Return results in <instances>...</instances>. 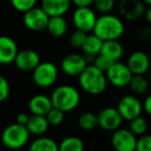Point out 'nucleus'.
I'll return each instance as SVG.
<instances>
[{
  "instance_id": "obj_1",
  "label": "nucleus",
  "mask_w": 151,
  "mask_h": 151,
  "mask_svg": "<svg viewBox=\"0 0 151 151\" xmlns=\"http://www.w3.org/2000/svg\"><path fill=\"white\" fill-rule=\"evenodd\" d=\"M78 78L80 87L88 94L99 95L107 88L108 79L106 73L93 64L87 65Z\"/></svg>"
},
{
  "instance_id": "obj_2",
  "label": "nucleus",
  "mask_w": 151,
  "mask_h": 151,
  "mask_svg": "<svg viewBox=\"0 0 151 151\" xmlns=\"http://www.w3.org/2000/svg\"><path fill=\"white\" fill-rule=\"evenodd\" d=\"M124 24L119 18L111 14H103L97 18L93 33L103 40H119L124 33Z\"/></svg>"
},
{
  "instance_id": "obj_3",
  "label": "nucleus",
  "mask_w": 151,
  "mask_h": 151,
  "mask_svg": "<svg viewBox=\"0 0 151 151\" xmlns=\"http://www.w3.org/2000/svg\"><path fill=\"white\" fill-rule=\"evenodd\" d=\"M53 107L61 110L64 113L70 112L78 107L81 101L78 89L71 85L58 86L51 95Z\"/></svg>"
},
{
  "instance_id": "obj_4",
  "label": "nucleus",
  "mask_w": 151,
  "mask_h": 151,
  "mask_svg": "<svg viewBox=\"0 0 151 151\" xmlns=\"http://www.w3.org/2000/svg\"><path fill=\"white\" fill-rule=\"evenodd\" d=\"M30 132L26 125L13 123L6 126L1 134L2 144L9 149H20L29 141Z\"/></svg>"
},
{
  "instance_id": "obj_5",
  "label": "nucleus",
  "mask_w": 151,
  "mask_h": 151,
  "mask_svg": "<svg viewBox=\"0 0 151 151\" xmlns=\"http://www.w3.org/2000/svg\"><path fill=\"white\" fill-rule=\"evenodd\" d=\"M33 82L36 86L40 88H49L51 87L58 78V68L52 62H40L33 69Z\"/></svg>"
},
{
  "instance_id": "obj_6",
  "label": "nucleus",
  "mask_w": 151,
  "mask_h": 151,
  "mask_svg": "<svg viewBox=\"0 0 151 151\" xmlns=\"http://www.w3.org/2000/svg\"><path fill=\"white\" fill-rule=\"evenodd\" d=\"M106 76H107L108 82L114 87L124 88L129 85V82L134 75L128 68L127 64L115 61L106 71Z\"/></svg>"
},
{
  "instance_id": "obj_7",
  "label": "nucleus",
  "mask_w": 151,
  "mask_h": 151,
  "mask_svg": "<svg viewBox=\"0 0 151 151\" xmlns=\"http://www.w3.org/2000/svg\"><path fill=\"white\" fill-rule=\"evenodd\" d=\"M97 17L90 6H77L73 14V23L79 30L86 32L93 31Z\"/></svg>"
},
{
  "instance_id": "obj_8",
  "label": "nucleus",
  "mask_w": 151,
  "mask_h": 151,
  "mask_svg": "<svg viewBox=\"0 0 151 151\" xmlns=\"http://www.w3.org/2000/svg\"><path fill=\"white\" fill-rule=\"evenodd\" d=\"M50 16L42 7H32L24 13V25L32 31H42L47 29Z\"/></svg>"
},
{
  "instance_id": "obj_9",
  "label": "nucleus",
  "mask_w": 151,
  "mask_h": 151,
  "mask_svg": "<svg viewBox=\"0 0 151 151\" xmlns=\"http://www.w3.org/2000/svg\"><path fill=\"white\" fill-rule=\"evenodd\" d=\"M111 143L117 151H134L137 147V136L130 129L119 127L113 132Z\"/></svg>"
},
{
  "instance_id": "obj_10",
  "label": "nucleus",
  "mask_w": 151,
  "mask_h": 151,
  "mask_svg": "<svg viewBox=\"0 0 151 151\" xmlns=\"http://www.w3.org/2000/svg\"><path fill=\"white\" fill-rule=\"evenodd\" d=\"M117 109L124 120L130 121L132 119L138 117L142 114L143 104L136 95L129 94L125 95L120 99L118 103Z\"/></svg>"
},
{
  "instance_id": "obj_11",
  "label": "nucleus",
  "mask_w": 151,
  "mask_h": 151,
  "mask_svg": "<svg viewBox=\"0 0 151 151\" xmlns=\"http://www.w3.org/2000/svg\"><path fill=\"white\" fill-rule=\"evenodd\" d=\"M87 65L86 57L76 53L66 55L61 61V69L69 77H79Z\"/></svg>"
},
{
  "instance_id": "obj_12",
  "label": "nucleus",
  "mask_w": 151,
  "mask_h": 151,
  "mask_svg": "<svg viewBox=\"0 0 151 151\" xmlns=\"http://www.w3.org/2000/svg\"><path fill=\"white\" fill-rule=\"evenodd\" d=\"M97 119L99 127L108 132H114L120 127L123 118L120 115L117 108L109 107L103 109L97 114Z\"/></svg>"
},
{
  "instance_id": "obj_13",
  "label": "nucleus",
  "mask_w": 151,
  "mask_h": 151,
  "mask_svg": "<svg viewBox=\"0 0 151 151\" xmlns=\"http://www.w3.org/2000/svg\"><path fill=\"white\" fill-rule=\"evenodd\" d=\"M18 69L22 71H33V69L40 63V57L34 50L19 51L14 61Z\"/></svg>"
},
{
  "instance_id": "obj_14",
  "label": "nucleus",
  "mask_w": 151,
  "mask_h": 151,
  "mask_svg": "<svg viewBox=\"0 0 151 151\" xmlns=\"http://www.w3.org/2000/svg\"><path fill=\"white\" fill-rule=\"evenodd\" d=\"M150 56L142 51L132 53L127 59V66L132 75H145L150 69Z\"/></svg>"
},
{
  "instance_id": "obj_15",
  "label": "nucleus",
  "mask_w": 151,
  "mask_h": 151,
  "mask_svg": "<svg viewBox=\"0 0 151 151\" xmlns=\"http://www.w3.org/2000/svg\"><path fill=\"white\" fill-rule=\"evenodd\" d=\"M18 52V46L13 38L0 35V64L7 65L14 63Z\"/></svg>"
},
{
  "instance_id": "obj_16",
  "label": "nucleus",
  "mask_w": 151,
  "mask_h": 151,
  "mask_svg": "<svg viewBox=\"0 0 151 151\" xmlns=\"http://www.w3.org/2000/svg\"><path fill=\"white\" fill-rule=\"evenodd\" d=\"M121 14L129 21H137L145 14L144 3L140 0L138 1H129V0H121L119 5Z\"/></svg>"
},
{
  "instance_id": "obj_17",
  "label": "nucleus",
  "mask_w": 151,
  "mask_h": 151,
  "mask_svg": "<svg viewBox=\"0 0 151 151\" xmlns=\"http://www.w3.org/2000/svg\"><path fill=\"white\" fill-rule=\"evenodd\" d=\"M71 0H42V9L50 17L63 16L69 9Z\"/></svg>"
},
{
  "instance_id": "obj_18",
  "label": "nucleus",
  "mask_w": 151,
  "mask_h": 151,
  "mask_svg": "<svg viewBox=\"0 0 151 151\" xmlns=\"http://www.w3.org/2000/svg\"><path fill=\"white\" fill-rule=\"evenodd\" d=\"M30 112L36 115H47L49 111L53 108V104L51 97L44 94H37L31 97L28 104Z\"/></svg>"
},
{
  "instance_id": "obj_19",
  "label": "nucleus",
  "mask_w": 151,
  "mask_h": 151,
  "mask_svg": "<svg viewBox=\"0 0 151 151\" xmlns=\"http://www.w3.org/2000/svg\"><path fill=\"white\" fill-rule=\"evenodd\" d=\"M123 47L119 42L118 40H104L101 50L99 54L104 55L107 58L112 61H119L121 57L123 56Z\"/></svg>"
},
{
  "instance_id": "obj_20",
  "label": "nucleus",
  "mask_w": 151,
  "mask_h": 151,
  "mask_svg": "<svg viewBox=\"0 0 151 151\" xmlns=\"http://www.w3.org/2000/svg\"><path fill=\"white\" fill-rule=\"evenodd\" d=\"M49 124L48 119L45 115H36L32 114L29 116V119L26 124V127L29 130L30 134H35V136H40L44 134L48 130Z\"/></svg>"
},
{
  "instance_id": "obj_21",
  "label": "nucleus",
  "mask_w": 151,
  "mask_h": 151,
  "mask_svg": "<svg viewBox=\"0 0 151 151\" xmlns=\"http://www.w3.org/2000/svg\"><path fill=\"white\" fill-rule=\"evenodd\" d=\"M48 32L54 37H61L67 31V22L63 16H53L50 17L47 25Z\"/></svg>"
},
{
  "instance_id": "obj_22",
  "label": "nucleus",
  "mask_w": 151,
  "mask_h": 151,
  "mask_svg": "<svg viewBox=\"0 0 151 151\" xmlns=\"http://www.w3.org/2000/svg\"><path fill=\"white\" fill-rule=\"evenodd\" d=\"M104 40H101L99 36H96L94 33L87 34V37L85 40L84 44L82 46V50L86 56L95 57L101 53V46H103Z\"/></svg>"
},
{
  "instance_id": "obj_23",
  "label": "nucleus",
  "mask_w": 151,
  "mask_h": 151,
  "mask_svg": "<svg viewBox=\"0 0 151 151\" xmlns=\"http://www.w3.org/2000/svg\"><path fill=\"white\" fill-rule=\"evenodd\" d=\"M29 149L31 151H57L59 150V145L51 138L40 137L32 141Z\"/></svg>"
},
{
  "instance_id": "obj_24",
  "label": "nucleus",
  "mask_w": 151,
  "mask_h": 151,
  "mask_svg": "<svg viewBox=\"0 0 151 151\" xmlns=\"http://www.w3.org/2000/svg\"><path fill=\"white\" fill-rule=\"evenodd\" d=\"M78 123L81 129L90 132L99 126V119L97 115L92 112H84L79 116Z\"/></svg>"
},
{
  "instance_id": "obj_25",
  "label": "nucleus",
  "mask_w": 151,
  "mask_h": 151,
  "mask_svg": "<svg viewBox=\"0 0 151 151\" xmlns=\"http://www.w3.org/2000/svg\"><path fill=\"white\" fill-rule=\"evenodd\" d=\"M129 88L134 94L142 95L148 91L149 83L144 75H134L129 82Z\"/></svg>"
},
{
  "instance_id": "obj_26",
  "label": "nucleus",
  "mask_w": 151,
  "mask_h": 151,
  "mask_svg": "<svg viewBox=\"0 0 151 151\" xmlns=\"http://www.w3.org/2000/svg\"><path fill=\"white\" fill-rule=\"evenodd\" d=\"M83 149L84 143L78 137H67L59 144V150L61 151H82Z\"/></svg>"
},
{
  "instance_id": "obj_27",
  "label": "nucleus",
  "mask_w": 151,
  "mask_h": 151,
  "mask_svg": "<svg viewBox=\"0 0 151 151\" xmlns=\"http://www.w3.org/2000/svg\"><path fill=\"white\" fill-rule=\"evenodd\" d=\"M147 127H148V123H147L146 119L141 115L129 121V129L136 136L144 134L147 130Z\"/></svg>"
},
{
  "instance_id": "obj_28",
  "label": "nucleus",
  "mask_w": 151,
  "mask_h": 151,
  "mask_svg": "<svg viewBox=\"0 0 151 151\" xmlns=\"http://www.w3.org/2000/svg\"><path fill=\"white\" fill-rule=\"evenodd\" d=\"M46 117H47V119H48V122L50 125L58 126V125H60L63 122V120H64V112L57 109V108L53 107L52 109L47 113Z\"/></svg>"
},
{
  "instance_id": "obj_29",
  "label": "nucleus",
  "mask_w": 151,
  "mask_h": 151,
  "mask_svg": "<svg viewBox=\"0 0 151 151\" xmlns=\"http://www.w3.org/2000/svg\"><path fill=\"white\" fill-rule=\"evenodd\" d=\"M11 2L16 11L24 14L25 12L35 6L37 0H11Z\"/></svg>"
},
{
  "instance_id": "obj_30",
  "label": "nucleus",
  "mask_w": 151,
  "mask_h": 151,
  "mask_svg": "<svg viewBox=\"0 0 151 151\" xmlns=\"http://www.w3.org/2000/svg\"><path fill=\"white\" fill-rule=\"evenodd\" d=\"M87 37V33L82 30H75V31L71 33L70 38H69V42H70V46L73 48L77 49H82V46L84 44L85 40Z\"/></svg>"
},
{
  "instance_id": "obj_31",
  "label": "nucleus",
  "mask_w": 151,
  "mask_h": 151,
  "mask_svg": "<svg viewBox=\"0 0 151 151\" xmlns=\"http://www.w3.org/2000/svg\"><path fill=\"white\" fill-rule=\"evenodd\" d=\"M95 9L101 14H109L115 6V0H93Z\"/></svg>"
},
{
  "instance_id": "obj_32",
  "label": "nucleus",
  "mask_w": 151,
  "mask_h": 151,
  "mask_svg": "<svg viewBox=\"0 0 151 151\" xmlns=\"http://www.w3.org/2000/svg\"><path fill=\"white\" fill-rule=\"evenodd\" d=\"M136 150L138 151H151V134H141L137 139Z\"/></svg>"
},
{
  "instance_id": "obj_33",
  "label": "nucleus",
  "mask_w": 151,
  "mask_h": 151,
  "mask_svg": "<svg viewBox=\"0 0 151 151\" xmlns=\"http://www.w3.org/2000/svg\"><path fill=\"white\" fill-rule=\"evenodd\" d=\"M113 63H114V61L110 60L109 58H107V57L104 56V55L99 54V55H96V56H95L93 65H95L97 68H99L101 70H103V71H105V73H106V71L110 68V66H111Z\"/></svg>"
},
{
  "instance_id": "obj_34",
  "label": "nucleus",
  "mask_w": 151,
  "mask_h": 151,
  "mask_svg": "<svg viewBox=\"0 0 151 151\" xmlns=\"http://www.w3.org/2000/svg\"><path fill=\"white\" fill-rule=\"evenodd\" d=\"M11 93V86L5 77L0 75V103L6 101Z\"/></svg>"
},
{
  "instance_id": "obj_35",
  "label": "nucleus",
  "mask_w": 151,
  "mask_h": 151,
  "mask_svg": "<svg viewBox=\"0 0 151 151\" xmlns=\"http://www.w3.org/2000/svg\"><path fill=\"white\" fill-rule=\"evenodd\" d=\"M28 119H29V116L26 113H20L17 115L16 117V122L19 124H22V125H26L28 122Z\"/></svg>"
},
{
  "instance_id": "obj_36",
  "label": "nucleus",
  "mask_w": 151,
  "mask_h": 151,
  "mask_svg": "<svg viewBox=\"0 0 151 151\" xmlns=\"http://www.w3.org/2000/svg\"><path fill=\"white\" fill-rule=\"evenodd\" d=\"M143 110L148 114L149 116H151V94L145 99L144 103H143Z\"/></svg>"
},
{
  "instance_id": "obj_37",
  "label": "nucleus",
  "mask_w": 151,
  "mask_h": 151,
  "mask_svg": "<svg viewBox=\"0 0 151 151\" xmlns=\"http://www.w3.org/2000/svg\"><path fill=\"white\" fill-rule=\"evenodd\" d=\"M71 2L77 6H90L93 4V0H71Z\"/></svg>"
},
{
  "instance_id": "obj_38",
  "label": "nucleus",
  "mask_w": 151,
  "mask_h": 151,
  "mask_svg": "<svg viewBox=\"0 0 151 151\" xmlns=\"http://www.w3.org/2000/svg\"><path fill=\"white\" fill-rule=\"evenodd\" d=\"M145 35H146V40H147V38H149V37H151V29L149 27L145 28V29H143L142 31H141L140 36H141V38H142V40H144Z\"/></svg>"
},
{
  "instance_id": "obj_39",
  "label": "nucleus",
  "mask_w": 151,
  "mask_h": 151,
  "mask_svg": "<svg viewBox=\"0 0 151 151\" xmlns=\"http://www.w3.org/2000/svg\"><path fill=\"white\" fill-rule=\"evenodd\" d=\"M145 17H146V20L149 24H151V6L148 7V9H146L145 12Z\"/></svg>"
},
{
  "instance_id": "obj_40",
  "label": "nucleus",
  "mask_w": 151,
  "mask_h": 151,
  "mask_svg": "<svg viewBox=\"0 0 151 151\" xmlns=\"http://www.w3.org/2000/svg\"><path fill=\"white\" fill-rule=\"evenodd\" d=\"M143 1H144V3H146L147 5L151 6V0H143Z\"/></svg>"
},
{
  "instance_id": "obj_41",
  "label": "nucleus",
  "mask_w": 151,
  "mask_h": 151,
  "mask_svg": "<svg viewBox=\"0 0 151 151\" xmlns=\"http://www.w3.org/2000/svg\"><path fill=\"white\" fill-rule=\"evenodd\" d=\"M129 1H138V0H129Z\"/></svg>"
},
{
  "instance_id": "obj_42",
  "label": "nucleus",
  "mask_w": 151,
  "mask_h": 151,
  "mask_svg": "<svg viewBox=\"0 0 151 151\" xmlns=\"http://www.w3.org/2000/svg\"><path fill=\"white\" fill-rule=\"evenodd\" d=\"M150 59H151V50H150Z\"/></svg>"
}]
</instances>
